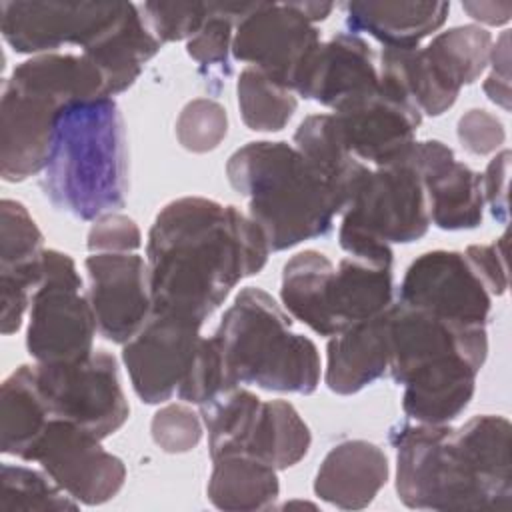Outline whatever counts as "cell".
Here are the masks:
<instances>
[{
    "label": "cell",
    "instance_id": "1",
    "mask_svg": "<svg viewBox=\"0 0 512 512\" xmlns=\"http://www.w3.org/2000/svg\"><path fill=\"white\" fill-rule=\"evenodd\" d=\"M262 228L238 206L184 196L168 202L148 232L152 310L204 322L242 278L270 256Z\"/></svg>",
    "mask_w": 512,
    "mask_h": 512
},
{
    "label": "cell",
    "instance_id": "2",
    "mask_svg": "<svg viewBox=\"0 0 512 512\" xmlns=\"http://www.w3.org/2000/svg\"><path fill=\"white\" fill-rule=\"evenodd\" d=\"M510 422L498 414L466 424L402 422L390 430L396 448V494L414 510L512 508Z\"/></svg>",
    "mask_w": 512,
    "mask_h": 512
},
{
    "label": "cell",
    "instance_id": "3",
    "mask_svg": "<svg viewBox=\"0 0 512 512\" xmlns=\"http://www.w3.org/2000/svg\"><path fill=\"white\" fill-rule=\"evenodd\" d=\"M388 338V372L404 388V414L422 424L456 420L468 408L488 356L486 326L448 320L394 300Z\"/></svg>",
    "mask_w": 512,
    "mask_h": 512
},
{
    "label": "cell",
    "instance_id": "4",
    "mask_svg": "<svg viewBox=\"0 0 512 512\" xmlns=\"http://www.w3.org/2000/svg\"><path fill=\"white\" fill-rule=\"evenodd\" d=\"M40 188L58 212L78 220L126 204L128 144L114 98L76 100L60 110Z\"/></svg>",
    "mask_w": 512,
    "mask_h": 512
},
{
    "label": "cell",
    "instance_id": "5",
    "mask_svg": "<svg viewBox=\"0 0 512 512\" xmlns=\"http://www.w3.org/2000/svg\"><path fill=\"white\" fill-rule=\"evenodd\" d=\"M230 186L248 198V216L262 228L272 252L326 236L348 206L288 142L258 140L226 162Z\"/></svg>",
    "mask_w": 512,
    "mask_h": 512
},
{
    "label": "cell",
    "instance_id": "6",
    "mask_svg": "<svg viewBox=\"0 0 512 512\" xmlns=\"http://www.w3.org/2000/svg\"><path fill=\"white\" fill-rule=\"evenodd\" d=\"M104 76L84 54H38L2 84L0 174L22 182L42 174L60 110L76 100L110 98Z\"/></svg>",
    "mask_w": 512,
    "mask_h": 512
},
{
    "label": "cell",
    "instance_id": "7",
    "mask_svg": "<svg viewBox=\"0 0 512 512\" xmlns=\"http://www.w3.org/2000/svg\"><path fill=\"white\" fill-rule=\"evenodd\" d=\"M236 384L312 394L322 364L316 344L292 330L290 316L262 288H242L212 334Z\"/></svg>",
    "mask_w": 512,
    "mask_h": 512
},
{
    "label": "cell",
    "instance_id": "8",
    "mask_svg": "<svg viewBox=\"0 0 512 512\" xmlns=\"http://www.w3.org/2000/svg\"><path fill=\"white\" fill-rule=\"evenodd\" d=\"M428 228L426 190L410 148L404 158L370 168L342 212L338 242L348 256L392 266V244L416 242Z\"/></svg>",
    "mask_w": 512,
    "mask_h": 512
},
{
    "label": "cell",
    "instance_id": "9",
    "mask_svg": "<svg viewBox=\"0 0 512 512\" xmlns=\"http://www.w3.org/2000/svg\"><path fill=\"white\" fill-rule=\"evenodd\" d=\"M76 262L60 250H44L42 278L30 300L28 354L38 364H66L94 352L98 332Z\"/></svg>",
    "mask_w": 512,
    "mask_h": 512
},
{
    "label": "cell",
    "instance_id": "10",
    "mask_svg": "<svg viewBox=\"0 0 512 512\" xmlns=\"http://www.w3.org/2000/svg\"><path fill=\"white\" fill-rule=\"evenodd\" d=\"M40 392L52 418L72 422L104 440L118 432L130 406L118 376V362L106 350L66 364H34Z\"/></svg>",
    "mask_w": 512,
    "mask_h": 512
},
{
    "label": "cell",
    "instance_id": "11",
    "mask_svg": "<svg viewBox=\"0 0 512 512\" xmlns=\"http://www.w3.org/2000/svg\"><path fill=\"white\" fill-rule=\"evenodd\" d=\"M320 44L296 2H250L234 28L232 56L296 92Z\"/></svg>",
    "mask_w": 512,
    "mask_h": 512
},
{
    "label": "cell",
    "instance_id": "12",
    "mask_svg": "<svg viewBox=\"0 0 512 512\" xmlns=\"http://www.w3.org/2000/svg\"><path fill=\"white\" fill-rule=\"evenodd\" d=\"M124 2L2 0L0 32L16 54H52L66 44L90 46Z\"/></svg>",
    "mask_w": 512,
    "mask_h": 512
},
{
    "label": "cell",
    "instance_id": "13",
    "mask_svg": "<svg viewBox=\"0 0 512 512\" xmlns=\"http://www.w3.org/2000/svg\"><path fill=\"white\" fill-rule=\"evenodd\" d=\"M102 440L74 426L52 418L32 450L30 462L42 470L78 504L100 506L112 500L124 486L126 466Z\"/></svg>",
    "mask_w": 512,
    "mask_h": 512
},
{
    "label": "cell",
    "instance_id": "14",
    "mask_svg": "<svg viewBox=\"0 0 512 512\" xmlns=\"http://www.w3.org/2000/svg\"><path fill=\"white\" fill-rule=\"evenodd\" d=\"M204 322L184 314L152 310L144 326L122 344V362L144 404H160L178 392L200 342Z\"/></svg>",
    "mask_w": 512,
    "mask_h": 512
},
{
    "label": "cell",
    "instance_id": "15",
    "mask_svg": "<svg viewBox=\"0 0 512 512\" xmlns=\"http://www.w3.org/2000/svg\"><path fill=\"white\" fill-rule=\"evenodd\" d=\"M396 302L466 324L488 322L492 296L464 252L430 250L406 268Z\"/></svg>",
    "mask_w": 512,
    "mask_h": 512
},
{
    "label": "cell",
    "instance_id": "16",
    "mask_svg": "<svg viewBox=\"0 0 512 512\" xmlns=\"http://www.w3.org/2000/svg\"><path fill=\"white\" fill-rule=\"evenodd\" d=\"M88 300L96 316L100 336L126 344L152 314L148 264L136 252L90 254Z\"/></svg>",
    "mask_w": 512,
    "mask_h": 512
},
{
    "label": "cell",
    "instance_id": "17",
    "mask_svg": "<svg viewBox=\"0 0 512 512\" xmlns=\"http://www.w3.org/2000/svg\"><path fill=\"white\" fill-rule=\"evenodd\" d=\"M334 116L350 152L374 168L404 158L414 146L422 122L414 104L384 86Z\"/></svg>",
    "mask_w": 512,
    "mask_h": 512
},
{
    "label": "cell",
    "instance_id": "18",
    "mask_svg": "<svg viewBox=\"0 0 512 512\" xmlns=\"http://www.w3.org/2000/svg\"><path fill=\"white\" fill-rule=\"evenodd\" d=\"M412 160L424 182L430 224L440 230H472L482 224V174L456 160L442 140L414 142Z\"/></svg>",
    "mask_w": 512,
    "mask_h": 512
},
{
    "label": "cell",
    "instance_id": "19",
    "mask_svg": "<svg viewBox=\"0 0 512 512\" xmlns=\"http://www.w3.org/2000/svg\"><path fill=\"white\" fill-rule=\"evenodd\" d=\"M380 88V70L370 44L350 32L322 42L296 94L334 114L350 108Z\"/></svg>",
    "mask_w": 512,
    "mask_h": 512
},
{
    "label": "cell",
    "instance_id": "20",
    "mask_svg": "<svg viewBox=\"0 0 512 512\" xmlns=\"http://www.w3.org/2000/svg\"><path fill=\"white\" fill-rule=\"evenodd\" d=\"M388 474V456L378 444L344 440L324 456L314 478V494L340 510H362L386 486Z\"/></svg>",
    "mask_w": 512,
    "mask_h": 512
},
{
    "label": "cell",
    "instance_id": "21",
    "mask_svg": "<svg viewBox=\"0 0 512 512\" xmlns=\"http://www.w3.org/2000/svg\"><path fill=\"white\" fill-rule=\"evenodd\" d=\"M388 310L370 320H362L328 340L324 382L334 394H356L388 372Z\"/></svg>",
    "mask_w": 512,
    "mask_h": 512
},
{
    "label": "cell",
    "instance_id": "22",
    "mask_svg": "<svg viewBox=\"0 0 512 512\" xmlns=\"http://www.w3.org/2000/svg\"><path fill=\"white\" fill-rule=\"evenodd\" d=\"M162 44L146 26L140 6L124 2L110 26L80 54L102 72L108 94L128 90L140 76L144 64L160 52Z\"/></svg>",
    "mask_w": 512,
    "mask_h": 512
},
{
    "label": "cell",
    "instance_id": "23",
    "mask_svg": "<svg viewBox=\"0 0 512 512\" xmlns=\"http://www.w3.org/2000/svg\"><path fill=\"white\" fill-rule=\"evenodd\" d=\"M350 34H368L384 48H418L448 18V2H346L342 4Z\"/></svg>",
    "mask_w": 512,
    "mask_h": 512
},
{
    "label": "cell",
    "instance_id": "24",
    "mask_svg": "<svg viewBox=\"0 0 512 512\" xmlns=\"http://www.w3.org/2000/svg\"><path fill=\"white\" fill-rule=\"evenodd\" d=\"M392 304V266L354 256H346L338 262L328 288V314L334 336L362 320L386 312Z\"/></svg>",
    "mask_w": 512,
    "mask_h": 512
},
{
    "label": "cell",
    "instance_id": "25",
    "mask_svg": "<svg viewBox=\"0 0 512 512\" xmlns=\"http://www.w3.org/2000/svg\"><path fill=\"white\" fill-rule=\"evenodd\" d=\"M380 86L414 104L420 114L440 116L454 106L460 88L454 86L430 60L424 48H382Z\"/></svg>",
    "mask_w": 512,
    "mask_h": 512
},
{
    "label": "cell",
    "instance_id": "26",
    "mask_svg": "<svg viewBox=\"0 0 512 512\" xmlns=\"http://www.w3.org/2000/svg\"><path fill=\"white\" fill-rule=\"evenodd\" d=\"M50 420L34 364L18 366L0 386V450L30 462Z\"/></svg>",
    "mask_w": 512,
    "mask_h": 512
},
{
    "label": "cell",
    "instance_id": "27",
    "mask_svg": "<svg viewBox=\"0 0 512 512\" xmlns=\"http://www.w3.org/2000/svg\"><path fill=\"white\" fill-rule=\"evenodd\" d=\"M294 148L350 204L370 166L358 160L334 114H310L294 132Z\"/></svg>",
    "mask_w": 512,
    "mask_h": 512
},
{
    "label": "cell",
    "instance_id": "28",
    "mask_svg": "<svg viewBox=\"0 0 512 512\" xmlns=\"http://www.w3.org/2000/svg\"><path fill=\"white\" fill-rule=\"evenodd\" d=\"M206 494L226 512L268 510L280 494L278 470L250 454H226L212 460Z\"/></svg>",
    "mask_w": 512,
    "mask_h": 512
},
{
    "label": "cell",
    "instance_id": "29",
    "mask_svg": "<svg viewBox=\"0 0 512 512\" xmlns=\"http://www.w3.org/2000/svg\"><path fill=\"white\" fill-rule=\"evenodd\" d=\"M334 268L322 252L302 250L284 264L280 284V298L286 312L326 338L334 336L328 314V288Z\"/></svg>",
    "mask_w": 512,
    "mask_h": 512
},
{
    "label": "cell",
    "instance_id": "30",
    "mask_svg": "<svg viewBox=\"0 0 512 512\" xmlns=\"http://www.w3.org/2000/svg\"><path fill=\"white\" fill-rule=\"evenodd\" d=\"M260 412L262 400L242 386H234L200 406V416L208 432L210 458L248 454Z\"/></svg>",
    "mask_w": 512,
    "mask_h": 512
},
{
    "label": "cell",
    "instance_id": "31",
    "mask_svg": "<svg viewBox=\"0 0 512 512\" xmlns=\"http://www.w3.org/2000/svg\"><path fill=\"white\" fill-rule=\"evenodd\" d=\"M312 434L298 410L286 400L262 402L260 420L248 454L276 470L298 464L310 450Z\"/></svg>",
    "mask_w": 512,
    "mask_h": 512
},
{
    "label": "cell",
    "instance_id": "32",
    "mask_svg": "<svg viewBox=\"0 0 512 512\" xmlns=\"http://www.w3.org/2000/svg\"><path fill=\"white\" fill-rule=\"evenodd\" d=\"M44 250V236L28 208L18 200L4 198L0 202V278L38 284Z\"/></svg>",
    "mask_w": 512,
    "mask_h": 512
},
{
    "label": "cell",
    "instance_id": "33",
    "mask_svg": "<svg viewBox=\"0 0 512 512\" xmlns=\"http://www.w3.org/2000/svg\"><path fill=\"white\" fill-rule=\"evenodd\" d=\"M492 44V34L486 28L464 24L436 34L424 50L438 70L462 90L488 68Z\"/></svg>",
    "mask_w": 512,
    "mask_h": 512
},
{
    "label": "cell",
    "instance_id": "34",
    "mask_svg": "<svg viewBox=\"0 0 512 512\" xmlns=\"http://www.w3.org/2000/svg\"><path fill=\"white\" fill-rule=\"evenodd\" d=\"M242 122L254 132H280L294 116L298 100L258 68H244L236 84Z\"/></svg>",
    "mask_w": 512,
    "mask_h": 512
},
{
    "label": "cell",
    "instance_id": "35",
    "mask_svg": "<svg viewBox=\"0 0 512 512\" xmlns=\"http://www.w3.org/2000/svg\"><path fill=\"white\" fill-rule=\"evenodd\" d=\"M78 506L44 470L8 462L0 466V512H60Z\"/></svg>",
    "mask_w": 512,
    "mask_h": 512
},
{
    "label": "cell",
    "instance_id": "36",
    "mask_svg": "<svg viewBox=\"0 0 512 512\" xmlns=\"http://www.w3.org/2000/svg\"><path fill=\"white\" fill-rule=\"evenodd\" d=\"M250 2H210V12L200 30L186 42L188 56L208 72H230L236 22L246 14Z\"/></svg>",
    "mask_w": 512,
    "mask_h": 512
},
{
    "label": "cell",
    "instance_id": "37",
    "mask_svg": "<svg viewBox=\"0 0 512 512\" xmlns=\"http://www.w3.org/2000/svg\"><path fill=\"white\" fill-rule=\"evenodd\" d=\"M234 386L240 384L234 382L216 338L202 336L192 364L176 392L178 398L200 408Z\"/></svg>",
    "mask_w": 512,
    "mask_h": 512
},
{
    "label": "cell",
    "instance_id": "38",
    "mask_svg": "<svg viewBox=\"0 0 512 512\" xmlns=\"http://www.w3.org/2000/svg\"><path fill=\"white\" fill-rule=\"evenodd\" d=\"M228 134V114L212 98H194L178 114L176 138L180 146L194 154H204L220 146Z\"/></svg>",
    "mask_w": 512,
    "mask_h": 512
},
{
    "label": "cell",
    "instance_id": "39",
    "mask_svg": "<svg viewBox=\"0 0 512 512\" xmlns=\"http://www.w3.org/2000/svg\"><path fill=\"white\" fill-rule=\"evenodd\" d=\"M142 18L160 44L190 40L210 12V2H144Z\"/></svg>",
    "mask_w": 512,
    "mask_h": 512
},
{
    "label": "cell",
    "instance_id": "40",
    "mask_svg": "<svg viewBox=\"0 0 512 512\" xmlns=\"http://www.w3.org/2000/svg\"><path fill=\"white\" fill-rule=\"evenodd\" d=\"M152 440L168 454H184L198 446L204 432L202 416L186 404L162 406L150 422Z\"/></svg>",
    "mask_w": 512,
    "mask_h": 512
},
{
    "label": "cell",
    "instance_id": "41",
    "mask_svg": "<svg viewBox=\"0 0 512 512\" xmlns=\"http://www.w3.org/2000/svg\"><path fill=\"white\" fill-rule=\"evenodd\" d=\"M86 246L92 254L136 252L142 246V234L132 218L112 212L94 220L88 230Z\"/></svg>",
    "mask_w": 512,
    "mask_h": 512
},
{
    "label": "cell",
    "instance_id": "42",
    "mask_svg": "<svg viewBox=\"0 0 512 512\" xmlns=\"http://www.w3.org/2000/svg\"><path fill=\"white\" fill-rule=\"evenodd\" d=\"M456 134L462 148L476 156L496 152L506 140L502 120L484 108H470L464 112L458 120Z\"/></svg>",
    "mask_w": 512,
    "mask_h": 512
},
{
    "label": "cell",
    "instance_id": "43",
    "mask_svg": "<svg viewBox=\"0 0 512 512\" xmlns=\"http://www.w3.org/2000/svg\"><path fill=\"white\" fill-rule=\"evenodd\" d=\"M464 256L490 296H502L506 292V236H500L490 244H472L466 248Z\"/></svg>",
    "mask_w": 512,
    "mask_h": 512
},
{
    "label": "cell",
    "instance_id": "44",
    "mask_svg": "<svg viewBox=\"0 0 512 512\" xmlns=\"http://www.w3.org/2000/svg\"><path fill=\"white\" fill-rule=\"evenodd\" d=\"M508 172H510V150H500L488 162L482 174V194L488 202L492 216L506 224L508 222Z\"/></svg>",
    "mask_w": 512,
    "mask_h": 512
},
{
    "label": "cell",
    "instance_id": "45",
    "mask_svg": "<svg viewBox=\"0 0 512 512\" xmlns=\"http://www.w3.org/2000/svg\"><path fill=\"white\" fill-rule=\"evenodd\" d=\"M462 10L468 12L476 22L488 26H502L512 16L510 2H462Z\"/></svg>",
    "mask_w": 512,
    "mask_h": 512
},
{
    "label": "cell",
    "instance_id": "46",
    "mask_svg": "<svg viewBox=\"0 0 512 512\" xmlns=\"http://www.w3.org/2000/svg\"><path fill=\"white\" fill-rule=\"evenodd\" d=\"M488 66H492L490 74L510 80V32L508 30H504L500 38L492 44Z\"/></svg>",
    "mask_w": 512,
    "mask_h": 512
},
{
    "label": "cell",
    "instance_id": "47",
    "mask_svg": "<svg viewBox=\"0 0 512 512\" xmlns=\"http://www.w3.org/2000/svg\"><path fill=\"white\" fill-rule=\"evenodd\" d=\"M482 90L490 102H494L496 106H500L504 110H510V98H512L510 96V80H504L496 74H488L482 84Z\"/></svg>",
    "mask_w": 512,
    "mask_h": 512
},
{
    "label": "cell",
    "instance_id": "48",
    "mask_svg": "<svg viewBox=\"0 0 512 512\" xmlns=\"http://www.w3.org/2000/svg\"><path fill=\"white\" fill-rule=\"evenodd\" d=\"M296 6L312 24L326 20L330 16V12L334 10L332 2H296Z\"/></svg>",
    "mask_w": 512,
    "mask_h": 512
}]
</instances>
